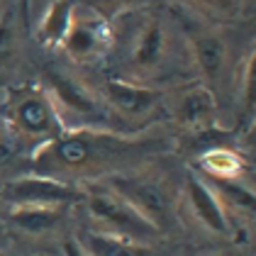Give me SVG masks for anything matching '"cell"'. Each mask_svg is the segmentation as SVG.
<instances>
[{
    "instance_id": "cell-1",
    "label": "cell",
    "mask_w": 256,
    "mask_h": 256,
    "mask_svg": "<svg viewBox=\"0 0 256 256\" xmlns=\"http://www.w3.org/2000/svg\"><path fill=\"white\" fill-rule=\"evenodd\" d=\"M168 149L164 137L127 134L105 127L66 130L32 152V174L68 186L98 183L115 174L137 171L146 158Z\"/></svg>"
},
{
    "instance_id": "cell-25",
    "label": "cell",
    "mask_w": 256,
    "mask_h": 256,
    "mask_svg": "<svg viewBox=\"0 0 256 256\" xmlns=\"http://www.w3.org/2000/svg\"><path fill=\"white\" fill-rule=\"evenodd\" d=\"M217 256H224V254H217Z\"/></svg>"
},
{
    "instance_id": "cell-2",
    "label": "cell",
    "mask_w": 256,
    "mask_h": 256,
    "mask_svg": "<svg viewBox=\"0 0 256 256\" xmlns=\"http://www.w3.org/2000/svg\"><path fill=\"white\" fill-rule=\"evenodd\" d=\"M0 120L18 142L32 144V152L66 132L59 110L42 83L5 88L0 100Z\"/></svg>"
},
{
    "instance_id": "cell-21",
    "label": "cell",
    "mask_w": 256,
    "mask_h": 256,
    "mask_svg": "<svg viewBox=\"0 0 256 256\" xmlns=\"http://www.w3.org/2000/svg\"><path fill=\"white\" fill-rule=\"evenodd\" d=\"M30 10H32V0H15V12L24 30H30Z\"/></svg>"
},
{
    "instance_id": "cell-9",
    "label": "cell",
    "mask_w": 256,
    "mask_h": 256,
    "mask_svg": "<svg viewBox=\"0 0 256 256\" xmlns=\"http://www.w3.org/2000/svg\"><path fill=\"white\" fill-rule=\"evenodd\" d=\"M164 115L176 124V130L186 137H198L217 127V98L215 93L200 83L188 80L166 88Z\"/></svg>"
},
{
    "instance_id": "cell-12",
    "label": "cell",
    "mask_w": 256,
    "mask_h": 256,
    "mask_svg": "<svg viewBox=\"0 0 256 256\" xmlns=\"http://www.w3.org/2000/svg\"><path fill=\"white\" fill-rule=\"evenodd\" d=\"M186 200L188 208L198 222L210 230L217 236H232L234 234V222L227 215L224 205L220 202L215 190L208 186V180L198 174L196 168H188L186 174Z\"/></svg>"
},
{
    "instance_id": "cell-8",
    "label": "cell",
    "mask_w": 256,
    "mask_h": 256,
    "mask_svg": "<svg viewBox=\"0 0 256 256\" xmlns=\"http://www.w3.org/2000/svg\"><path fill=\"white\" fill-rule=\"evenodd\" d=\"M102 183L110 186L118 196L124 198L158 234L174 230V224H176V200H174L171 188L161 178L149 176L144 171H127V174L108 176Z\"/></svg>"
},
{
    "instance_id": "cell-4",
    "label": "cell",
    "mask_w": 256,
    "mask_h": 256,
    "mask_svg": "<svg viewBox=\"0 0 256 256\" xmlns=\"http://www.w3.org/2000/svg\"><path fill=\"white\" fill-rule=\"evenodd\" d=\"M96 93L100 96L102 105L108 108L112 122L130 130V134H139L142 130H146L164 115L166 88L110 76L100 83Z\"/></svg>"
},
{
    "instance_id": "cell-10",
    "label": "cell",
    "mask_w": 256,
    "mask_h": 256,
    "mask_svg": "<svg viewBox=\"0 0 256 256\" xmlns=\"http://www.w3.org/2000/svg\"><path fill=\"white\" fill-rule=\"evenodd\" d=\"M112 46H115V24L100 18L98 12L76 5L71 27L61 42L59 52H64L76 66H96L102 59H108Z\"/></svg>"
},
{
    "instance_id": "cell-23",
    "label": "cell",
    "mask_w": 256,
    "mask_h": 256,
    "mask_svg": "<svg viewBox=\"0 0 256 256\" xmlns=\"http://www.w3.org/2000/svg\"><path fill=\"white\" fill-rule=\"evenodd\" d=\"M2 205H5V202H2V198H0V208H2Z\"/></svg>"
},
{
    "instance_id": "cell-18",
    "label": "cell",
    "mask_w": 256,
    "mask_h": 256,
    "mask_svg": "<svg viewBox=\"0 0 256 256\" xmlns=\"http://www.w3.org/2000/svg\"><path fill=\"white\" fill-rule=\"evenodd\" d=\"M66 208H34V205H22V208H10V222L27 232V234H44L54 230L64 220Z\"/></svg>"
},
{
    "instance_id": "cell-22",
    "label": "cell",
    "mask_w": 256,
    "mask_h": 256,
    "mask_svg": "<svg viewBox=\"0 0 256 256\" xmlns=\"http://www.w3.org/2000/svg\"><path fill=\"white\" fill-rule=\"evenodd\" d=\"M10 8V0H0V18H2V12Z\"/></svg>"
},
{
    "instance_id": "cell-5",
    "label": "cell",
    "mask_w": 256,
    "mask_h": 256,
    "mask_svg": "<svg viewBox=\"0 0 256 256\" xmlns=\"http://www.w3.org/2000/svg\"><path fill=\"white\" fill-rule=\"evenodd\" d=\"M80 188H83L80 202L86 205V212L93 222L90 230L122 236V239H130V242H139V244H149L152 239L161 236L124 198L118 196L102 180L86 183Z\"/></svg>"
},
{
    "instance_id": "cell-11",
    "label": "cell",
    "mask_w": 256,
    "mask_h": 256,
    "mask_svg": "<svg viewBox=\"0 0 256 256\" xmlns=\"http://www.w3.org/2000/svg\"><path fill=\"white\" fill-rule=\"evenodd\" d=\"M0 198L10 208L34 205V208H66L68 210V205L80 202L83 188L40 176V174H27V176L10 178L8 183H2Z\"/></svg>"
},
{
    "instance_id": "cell-13",
    "label": "cell",
    "mask_w": 256,
    "mask_h": 256,
    "mask_svg": "<svg viewBox=\"0 0 256 256\" xmlns=\"http://www.w3.org/2000/svg\"><path fill=\"white\" fill-rule=\"evenodd\" d=\"M246 158L244 154L230 146V144H217L210 149H202L196 158V171L205 178L215 180H242L246 174Z\"/></svg>"
},
{
    "instance_id": "cell-6",
    "label": "cell",
    "mask_w": 256,
    "mask_h": 256,
    "mask_svg": "<svg viewBox=\"0 0 256 256\" xmlns=\"http://www.w3.org/2000/svg\"><path fill=\"white\" fill-rule=\"evenodd\" d=\"M176 20L180 22V30L186 37V49H188L190 68L196 71V80L205 83L215 93V88L224 78L227 66H230V44L222 27L215 22L200 20L178 8Z\"/></svg>"
},
{
    "instance_id": "cell-3",
    "label": "cell",
    "mask_w": 256,
    "mask_h": 256,
    "mask_svg": "<svg viewBox=\"0 0 256 256\" xmlns=\"http://www.w3.org/2000/svg\"><path fill=\"white\" fill-rule=\"evenodd\" d=\"M176 34L158 12L149 10L134 27V37L127 52V78L166 88L164 83L174 76L180 54H176Z\"/></svg>"
},
{
    "instance_id": "cell-17",
    "label": "cell",
    "mask_w": 256,
    "mask_h": 256,
    "mask_svg": "<svg viewBox=\"0 0 256 256\" xmlns=\"http://www.w3.org/2000/svg\"><path fill=\"white\" fill-rule=\"evenodd\" d=\"M178 10H186L200 20L215 22H234L244 15V2L246 0H166Z\"/></svg>"
},
{
    "instance_id": "cell-16",
    "label": "cell",
    "mask_w": 256,
    "mask_h": 256,
    "mask_svg": "<svg viewBox=\"0 0 256 256\" xmlns=\"http://www.w3.org/2000/svg\"><path fill=\"white\" fill-rule=\"evenodd\" d=\"M78 242L83 244L88 256H152L149 244L130 242L122 236H112L96 230H86L78 234Z\"/></svg>"
},
{
    "instance_id": "cell-15",
    "label": "cell",
    "mask_w": 256,
    "mask_h": 256,
    "mask_svg": "<svg viewBox=\"0 0 256 256\" xmlns=\"http://www.w3.org/2000/svg\"><path fill=\"white\" fill-rule=\"evenodd\" d=\"M22 32L15 8H8L0 18V83L8 78L22 59Z\"/></svg>"
},
{
    "instance_id": "cell-24",
    "label": "cell",
    "mask_w": 256,
    "mask_h": 256,
    "mask_svg": "<svg viewBox=\"0 0 256 256\" xmlns=\"http://www.w3.org/2000/svg\"><path fill=\"white\" fill-rule=\"evenodd\" d=\"M0 130H2V120H0Z\"/></svg>"
},
{
    "instance_id": "cell-7",
    "label": "cell",
    "mask_w": 256,
    "mask_h": 256,
    "mask_svg": "<svg viewBox=\"0 0 256 256\" xmlns=\"http://www.w3.org/2000/svg\"><path fill=\"white\" fill-rule=\"evenodd\" d=\"M42 86L52 96L66 130H78V127H105L112 130V118L108 108L102 105L100 96L88 88L80 78H74L64 71L49 68L42 76Z\"/></svg>"
},
{
    "instance_id": "cell-14",
    "label": "cell",
    "mask_w": 256,
    "mask_h": 256,
    "mask_svg": "<svg viewBox=\"0 0 256 256\" xmlns=\"http://www.w3.org/2000/svg\"><path fill=\"white\" fill-rule=\"evenodd\" d=\"M76 5H78L76 0H52L49 2L44 18L34 27V40H37L40 46L52 49V52H59L61 42H64L68 27H71Z\"/></svg>"
},
{
    "instance_id": "cell-20",
    "label": "cell",
    "mask_w": 256,
    "mask_h": 256,
    "mask_svg": "<svg viewBox=\"0 0 256 256\" xmlns=\"http://www.w3.org/2000/svg\"><path fill=\"white\" fill-rule=\"evenodd\" d=\"M61 252H64V256H88L86 249H83V244L78 242V236H68L61 244Z\"/></svg>"
},
{
    "instance_id": "cell-19",
    "label": "cell",
    "mask_w": 256,
    "mask_h": 256,
    "mask_svg": "<svg viewBox=\"0 0 256 256\" xmlns=\"http://www.w3.org/2000/svg\"><path fill=\"white\" fill-rule=\"evenodd\" d=\"M76 2L93 10V12H98L100 18H105L108 22H115L122 15L134 12L137 8L146 5L149 0H76Z\"/></svg>"
}]
</instances>
